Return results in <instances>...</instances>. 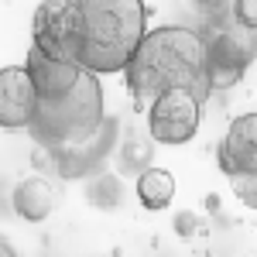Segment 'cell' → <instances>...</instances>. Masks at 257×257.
Masks as SVG:
<instances>
[{"label": "cell", "mask_w": 257, "mask_h": 257, "mask_svg": "<svg viewBox=\"0 0 257 257\" xmlns=\"http://www.w3.org/2000/svg\"><path fill=\"white\" fill-rule=\"evenodd\" d=\"M28 131L55 155L69 178L86 172L82 155L89 151V144L113 138V120L103 113L99 72L86 69L82 79L62 96H38V113Z\"/></svg>", "instance_id": "6da1fadb"}, {"label": "cell", "mask_w": 257, "mask_h": 257, "mask_svg": "<svg viewBox=\"0 0 257 257\" xmlns=\"http://www.w3.org/2000/svg\"><path fill=\"white\" fill-rule=\"evenodd\" d=\"M38 113V89L24 65L0 69V127L4 131H24L35 123Z\"/></svg>", "instance_id": "8992f818"}, {"label": "cell", "mask_w": 257, "mask_h": 257, "mask_svg": "<svg viewBox=\"0 0 257 257\" xmlns=\"http://www.w3.org/2000/svg\"><path fill=\"white\" fill-rule=\"evenodd\" d=\"M230 189H233V196H237L247 209H257V172L254 175H233L230 178Z\"/></svg>", "instance_id": "8fae6325"}, {"label": "cell", "mask_w": 257, "mask_h": 257, "mask_svg": "<svg viewBox=\"0 0 257 257\" xmlns=\"http://www.w3.org/2000/svg\"><path fill=\"white\" fill-rule=\"evenodd\" d=\"M144 0H69L76 59L99 76L123 72L144 41Z\"/></svg>", "instance_id": "3957f363"}, {"label": "cell", "mask_w": 257, "mask_h": 257, "mask_svg": "<svg viewBox=\"0 0 257 257\" xmlns=\"http://www.w3.org/2000/svg\"><path fill=\"white\" fill-rule=\"evenodd\" d=\"M0 254H4V257H11V254H14V247H11V243H4V240H0Z\"/></svg>", "instance_id": "5bb4252c"}, {"label": "cell", "mask_w": 257, "mask_h": 257, "mask_svg": "<svg viewBox=\"0 0 257 257\" xmlns=\"http://www.w3.org/2000/svg\"><path fill=\"white\" fill-rule=\"evenodd\" d=\"M196 4H199V7H202V11H206V14H219L226 0H196Z\"/></svg>", "instance_id": "4fadbf2b"}, {"label": "cell", "mask_w": 257, "mask_h": 257, "mask_svg": "<svg viewBox=\"0 0 257 257\" xmlns=\"http://www.w3.org/2000/svg\"><path fill=\"white\" fill-rule=\"evenodd\" d=\"M175 199V175L168 168H148L138 175V202L144 209L158 213Z\"/></svg>", "instance_id": "30bf717a"}, {"label": "cell", "mask_w": 257, "mask_h": 257, "mask_svg": "<svg viewBox=\"0 0 257 257\" xmlns=\"http://www.w3.org/2000/svg\"><path fill=\"white\" fill-rule=\"evenodd\" d=\"M123 79L138 106L155 103L168 89H192L196 96L206 99L209 96L206 41L199 31L182 24L148 31L123 69Z\"/></svg>", "instance_id": "7a4b0ae2"}, {"label": "cell", "mask_w": 257, "mask_h": 257, "mask_svg": "<svg viewBox=\"0 0 257 257\" xmlns=\"http://www.w3.org/2000/svg\"><path fill=\"white\" fill-rule=\"evenodd\" d=\"M24 69H28V76L35 82L38 96H62V93H69L82 79V72H86L82 62L65 59V55H48V52H41L35 45L28 48Z\"/></svg>", "instance_id": "ba28073f"}, {"label": "cell", "mask_w": 257, "mask_h": 257, "mask_svg": "<svg viewBox=\"0 0 257 257\" xmlns=\"http://www.w3.org/2000/svg\"><path fill=\"white\" fill-rule=\"evenodd\" d=\"M202 120V96L192 89H168L148 110V131L158 144H189Z\"/></svg>", "instance_id": "5b68a950"}, {"label": "cell", "mask_w": 257, "mask_h": 257, "mask_svg": "<svg viewBox=\"0 0 257 257\" xmlns=\"http://www.w3.org/2000/svg\"><path fill=\"white\" fill-rule=\"evenodd\" d=\"M233 21L257 28V0H233Z\"/></svg>", "instance_id": "7c38bea8"}, {"label": "cell", "mask_w": 257, "mask_h": 257, "mask_svg": "<svg viewBox=\"0 0 257 257\" xmlns=\"http://www.w3.org/2000/svg\"><path fill=\"white\" fill-rule=\"evenodd\" d=\"M202 41H206L209 89H230V86H237L257 59V28H247L240 21L213 24L202 35Z\"/></svg>", "instance_id": "277c9868"}, {"label": "cell", "mask_w": 257, "mask_h": 257, "mask_svg": "<svg viewBox=\"0 0 257 257\" xmlns=\"http://www.w3.org/2000/svg\"><path fill=\"white\" fill-rule=\"evenodd\" d=\"M219 172L226 178L233 175H254L257 172V113H240L233 117L226 138L216 151Z\"/></svg>", "instance_id": "52a82bcc"}, {"label": "cell", "mask_w": 257, "mask_h": 257, "mask_svg": "<svg viewBox=\"0 0 257 257\" xmlns=\"http://www.w3.org/2000/svg\"><path fill=\"white\" fill-rule=\"evenodd\" d=\"M55 206H59V196H55L52 182H45V178H38V175L24 178L18 189H14V213H18L21 219H28V223L48 219Z\"/></svg>", "instance_id": "9c48e42d"}]
</instances>
